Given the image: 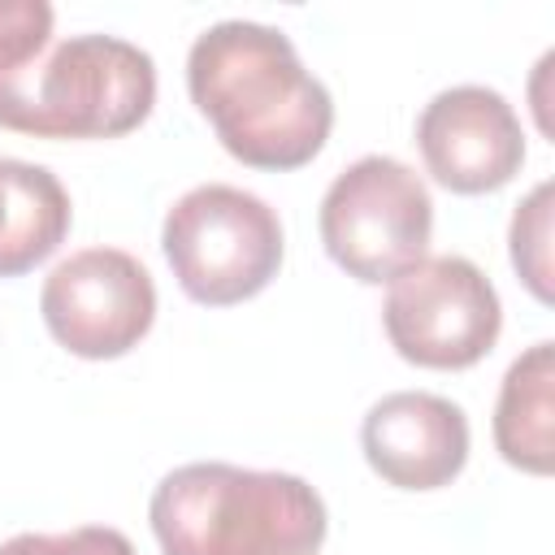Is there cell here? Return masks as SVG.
<instances>
[{
	"label": "cell",
	"mask_w": 555,
	"mask_h": 555,
	"mask_svg": "<svg viewBox=\"0 0 555 555\" xmlns=\"http://www.w3.org/2000/svg\"><path fill=\"white\" fill-rule=\"evenodd\" d=\"M186 91L221 147L251 169L308 165L334 126L325 82L264 22L230 17L208 26L186 52Z\"/></svg>",
	"instance_id": "1"
},
{
	"label": "cell",
	"mask_w": 555,
	"mask_h": 555,
	"mask_svg": "<svg viewBox=\"0 0 555 555\" xmlns=\"http://www.w3.org/2000/svg\"><path fill=\"white\" fill-rule=\"evenodd\" d=\"M165 555H317L325 503L295 473L195 460L160 477L147 503Z\"/></svg>",
	"instance_id": "2"
},
{
	"label": "cell",
	"mask_w": 555,
	"mask_h": 555,
	"mask_svg": "<svg viewBox=\"0 0 555 555\" xmlns=\"http://www.w3.org/2000/svg\"><path fill=\"white\" fill-rule=\"evenodd\" d=\"M152 104L156 65L117 35H69L0 78V126L35 139H117Z\"/></svg>",
	"instance_id": "3"
},
{
	"label": "cell",
	"mask_w": 555,
	"mask_h": 555,
	"mask_svg": "<svg viewBox=\"0 0 555 555\" xmlns=\"http://www.w3.org/2000/svg\"><path fill=\"white\" fill-rule=\"evenodd\" d=\"M160 247L195 304L230 308L278 278L286 243L278 212L260 195L230 182H204L165 212Z\"/></svg>",
	"instance_id": "4"
},
{
	"label": "cell",
	"mask_w": 555,
	"mask_h": 555,
	"mask_svg": "<svg viewBox=\"0 0 555 555\" xmlns=\"http://www.w3.org/2000/svg\"><path fill=\"white\" fill-rule=\"evenodd\" d=\"M321 243L356 282H390L421 264L434 234V199L416 169L395 156L351 160L321 199Z\"/></svg>",
	"instance_id": "5"
},
{
	"label": "cell",
	"mask_w": 555,
	"mask_h": 555,
	"mask_svg": "<svg viewBox=\"0 0 555 555\" xmlns=\"http://www.w3.org/2000/svg\"><path fill=\"white\" fill-rule=\"evenodd\" d=\"M382 325L390 347L421 369H468L503 330L499 291L468 256H425L386 286Z\"/></svg>",
	"instance_id": "6"
},
{
	"label": "cell",
	"mask_w": 555,
	"mask_h": 555,
	"mask_svg": "<svg viewBox=\"0 0 555 555\" xmlns=\"http://www.w3.org/2000/svg\"><path fill=\"white\" fill-rule=\"evenodd\" d=\"M39 312L48 334L82 360H113L139 347L156 321V282L121 247H82L65 256L43 291Z\"/></svg>",
	"instance_id": "7"
},
{
	"label": "cell",
	"mask_w": 555,
	"mask_h": 555,
	"mask_svg": "<svg viewBox=\"0 0 555 555\" xmlns=\"http://www.w3.org/2000/svg\"><path fill=\"white\" fill-rule=\"evenodd\" d=\"M416 147L434 182L455 195H486L525 165V130L494 87H447L416 117Z\"/></svg>",
	"instance_id": "8"
},
{
	"label": "cell",
	"mask_w": 555,
	"mask_h": 555,
	"mask_svg": "<svg viewBox=\"0 0 555 555\" xmlns=\"http://www.w3.org/2000/svg\"><path fill=\"white\" fill-rule=\"evenodd\" d=\"M369 468L399 490H438L468 460V416L460 403L429 390L382 395L360 425Z\"/></svg>",
	"instance_id": "9"
},
{
	"label": "cell",
	"mask_w": 555,
	"mask_h": 555,
	"mask_svg": "<svg viewBox=\"0 0 555 555\" xmlns=\"http://www.w3.org/2000/svg\"><path fill=\"white\" fill-rule=\"evenodd\" d=\"M69 191L43 165L0 156V278L43 264L69 234Z\"/></svg>",
	"instance_id": "10"
},
{
	"label": "cell",
	"mask_w": 555,
	"mask_h": 555,
	"mask_svg": "<svg viewBox=\"0 0 555 555\" xmlns=\"http://www.w3.org/2000/svg\"><path fill=\"white\" fill-rule=\"evenodd\" d=\"M555 347L533 343L503 373L494 403V447L512 468L546 477L555 464Z\"/></svg>",
	"instance_id": "11"
},
{
	"label": "cell",
	"mask_w": 555,
	"mask_h": 555,
	"mask_svg": "<svg viewBox=\"0 0 555 555\" xmlns=\"http://www.w3.org/2000/svg\"><path fill=\"white\" fill-rule=\"evenodd\" d=\"M512 264L525 286L551 304V182H538L512 212Z\"/></svg>",
	"instance_id": "12"
},
{
	"label": "cell",
	"mask_w": 555,
	"mask_h": 555,
	"mask_svg": "<svg viewBox=\"0 0 555 555\" xmlns=\"http://www.w3.org/2000/svg\"><path fill=\"white\" fill-rule=\"evenodd\" d=\"M52 17L56 13L43 0H0V78L52 43Z\"/></svg>",
	"instance_id": "13"
},
{
	"label": "cell",
	"mask_w": 555,
	"mask_h": 555,
	"mask_svg": "<svg viewBox=\"0 0 555 555\" xmlns=\"http://www.w3.org/2000/svg\"><path fill=\"white\" fill-rule=\"evenodd\" d=\"M0 555H134V546L121 529L78 525L69 533H17L0 542Z\"/></svg>",
	"instance_id": "14"
}]
</instances>
